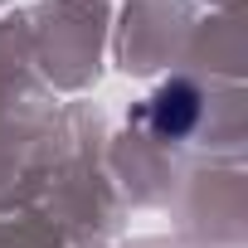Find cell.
I'll return each instance as SVG.
<instances>
[{"mask_svg":"<svg viewBox=\"0 0 248 248\" xmlns=\"http://www.w3.org/2000/svg\"><path fill=\"white\" fill-rule=\"evenodd\" d=\"M141 122L156 132V137H185L195 122H200V93L190 88V83H166L151 102H146V112H141Z\"/></svg>","mask_w":248,"mask_h":248,"instance_id":"obj_1","label":"cell"}]
</instances>
